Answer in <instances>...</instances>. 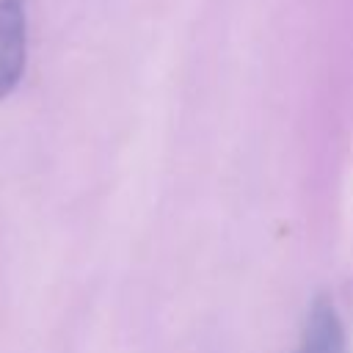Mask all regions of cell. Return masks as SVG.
I'll list each match as a JSON object with an SVG mask.
<instances>
[{
	"label": "cell",
	"mask_w": 353,
	"mask_h": 353,
	"mask_svg": "<svg viewBox=\"0 0 353 353\" xmlns=\"http://www.w3.org/2000/svg\"><path fill=\"white\" fill-rule=\"evenodd\" d=\"M28 61V14L25 0H0V99L22 80Z\"/></svg>",
	"instance_id": "obj_1"
},
{
	"label": "cell",
	"mask_w": 353,
	"mask_h": 353,
	"mask_svg": "<svg viewBox=\"0 0 353 353\" xmlns=\"http://www.w3.org/2000/svg\"><path fill=\"white\" fill-rule=\"evenodd\" d=\"M295 353H347V336L342 317L331 298L317 295L306 312Z\"/></svg>",
	"instance_id": "obj_2"
}]
</instances>
